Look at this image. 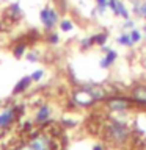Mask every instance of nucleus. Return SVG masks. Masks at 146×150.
Segmentation results:
<instances>
[{
  "label": "nucleus",
  "mask_w": 146,
  "mask_h": 150,
  "mask_svg": "<svg viewBox=\"0 0 146 150\" xmlns=\"http://www.w3.org/2000/svg\"><path fill=\"white\" fill-rule=\"evenodd\" d=\"M17 111H19L17 106H9L6 110L0 111V130L9 128L14 124V120L17 119Z\"/></svg>",
  "instance_id": "obj_4"
},
{
  "label": "nucleus",
  "mask_w": 146,
  "mask_h": 150,
  "mask_svg": "<svg viewBox=\"0 0 146 150\" xmlns=\"http://www.w3.org/2000/svg\"><path fill=\"white\" fill-rule=\"evenodd\" d=\"M127 138H129V128H127L124 122L112 120L107 125V139H110L112 142L121 144L124 141H127Z\"/></svg>",
  "instance_id": "obj_2"
},
{
  "label": "nucleus",
  "mask_w": 146,
  "mask_h": 150,
  "mask_svg": "<svg viewBox=\"0 0 146 150\" xmlns=\"http://www.w3.org/2000/svg\"><path fill=\"white\" fill-rule=\"evenodd\" d=\"M47 41H49L50 44H57V42L60 41V36L55 35V33H52V35H49V38H47Z\"/></svg>",
  "instance_id": "obj_20"
},
{
  "label": "nucleus",
  "mask_w": 146,
  "mask_h": 150,
  "mask_svg": "<svg viewBox=\"0 0 146 150\" xmlns=\"http://www.w3.org/2000/svg\"><path fill=\"white\" fill-rule=\"evenodd\" d=\"M39 19L46 30H52L58 23V11L50 6H44L39 13Z\"/></svg>",
  "instance_id": "obj_3"
},
{
  "label": "nucleus",
  "mask_w": 146,
  "mask_h": 150,
  "mask_svg": "<svg viewBox=\"0 0 146 150\" xmlns=\"http://www.w3.org/2000/svg\"><path fill=\"white\" fill-rule=\"evenodd\" d=\"M42 75H44V72L42 70H35L30 77H31V81H39V80L42 78Z\"/></svg>",
  "instance_id": "obj_17"
},
{
  "label": "nucleus",
  "mask_w": 146,
  "mask_h": 150,
  "mask_svg": "<svg viewBox=\"0 0 146 150\" xmlns=\"http://www.w3.org/2000/svg\"><path fill=\"white\" fill-rule=\"evenodd\" d=\"M124 28H134V22L130 21V19H127V21L124 22V25H122Z\"/></svg>",
  "instance_id": "obj_21"
},
{
  "label": "nucleus",
  "mask_w": 146,
  "mask_h": 150,
  "mask_svg": "<svg viewBox=\"0 0 146 150\" xmlns=\"http://www.w3.org/2000/svg\"><path fill=\"white\" fill-rule=\"evenodd\" d=\"M49 116H50V108L47 105H42L35 114V122L36 124H46L47 119H49Z\"/></svg>",
  "instance_id": "obj_6"
},
{
  "label": "nucleus",
  "mask_w": 146,
  "mask_h": 150,
  "mask_svg": "<svg viewBox=\"0 0 146 150\" xmlns=\"http://www.w3.org/2000/svg\"><path fill=\"white\" fill-rule=\"evenodd\" d=\"M107 106H108V110H112L115 112H124L130 108V103L127 98H110Z\"/></svg>",
  "instance_id": "obj_5"
},
{
  "label": "nucleus",
  "mask_w": 146,
  "mask_h": 150,
  "mask_svg": "<svg viewBox=\"0 0 146 150\" xmlns=\"http://www.w3.org/2000/svg\"><path fill=\"white\" fill-rule=\"evenodd\" d=\"M116 16H121L122 19H130V14L127 11V8L124 6V3L121 2V0H116Z\"/></svg>",
  "instance_id": "obj_10"
},
{
  "label": "nucleus",
  "mask_w": 146,
  "mask_h": 150,
  "mask_svg": "<svg viewBox=\"0 0 146 150\" xmlns=\"http://www.w3.org/2000/svg\"><path fill=\"white\" fill-rule=\"evenodd\" d=\"M27 58H28V61H36L38 56H36V55H33V53H28V55H27Z\"/></svg>",
  "instance_id": "obj_22"
},
{
  "label": "nucleus",
  "mask_w": 146,
  "mask_h": 150,
  "mask_svg": "<svg viewBox=\"0 0 146 150\" xmlns=\"http://www.w3.org/2000/svg\"><path fill=\"white\" fill-rule=\"evenodd\" d=\"M30 83H31V77H24V78H21V80L17 81V84L14 86L13 94L16 96V94H19V92H24L28 86H30Z\"/></svg>",
  "instance_id": "obj_8"
},
{
  "label": "nucleus",
  "mask_w": 146,
  "mask_h": 150,
  "mask_svg": "<svg viewBox=\"0 0 146 150\" xmlns=\"http://www.w3.org/2000/svg\"><path fill=\"white\" fill-rule=\"evenodd\" d=\"M108 8V0H96V11L99 14H104Z\"/></svg>",
  "instance_id": "obj_13"
},
{
  "label": "nucleus",
  "mask_w": 146,
  "mask_h": 150,
  "mask_svg": "<svg viewBox=\"0 0 146 150\" xmlns=\"http://www.w3.org/2000/svg\"><path fill=\"white\" fill-rule=\"evenodd\" d=\"M63 124H66V127H72V125H74V122H72V120H64Z\"/></svg>",
  "instance_id": "obj_23"
},
{
  "label": "nucleus",
  "mask_w": 146,
  "mask_h": 150,
  "mask_svg": "<svg viewBox=\"0 0 146 150\" xmlns=\"http://www.w3.org/2000/svg\"><path fill=\"white\" fill-rule=\"evenodd\" d=\"M134 98L137 103H141V105H146V88L145 86H140V88H137L135 91H134Z\"/></svg>",
  "instance_id": "obj_9"
},
{
  "label": "nucleus",
  "mask_w": 146,
  "mask_h": 150,
  "mask_svg": "<svg viewBox=\"0 0 146 150\" xmlns=\"http://www.w3.org/2000/svg\"><path fill=\"white\" fill-rule=\"evenodd\" d=\"M74 28V23L71 21H61L60 22V30L61 31H71Z\"/></svg>",
  "instance_id": "obj_14"
},
{
  "label": "nucleus",
  "mask_w": 146,
  "mask_h": 150,
  "mask_svg": "<svg viewBox=\"0 0 146 150\" xmlns=\"http://www.w3.org/2000/svg\"><path fill=\"white\" fill-rule=\"evenodd\" d=\"M104 52H105V58H104L102 61H101V67L102 69H107V67H110V66L115 63V59H116V52L115 50H112V49H104Z\"/></svg>",
  "instance_id": "obj_7"
},
{
  "label": "nucleus",
  "mask_w": 146,
  "mask_h": 150,
  "mask_svg": "<svg viewBox=\"0 0 146 150\" xmlns=\"http://www.w3.org/2000/svg\"><path fill=\"white\" fill-rule=\"evenodd\" d=\"M143 31H145V33H146V25H145V27H143Z\"/></svg>",
  "instance_id": "obj_25"
},
{
  "label": "nucleus",
  "mask_w": 146,
  "mask_h": 150,
  "mask_svg": "<svg viewBox=\"0 0 146 150\" xmlns=\"http://www.w3.org/2000/svg\"><path fill=\"white\" fill-rule=\"evenodd\" d=\"M80 45H82V49L83 50H87V49H89V47L93 45V41H91V38H85V39L80 42Z\"/></svg>",
  "instance_id": "obj_18"
},
{
  "label": "nucleus",
  "mask_w": 146,
  "mask_h": 150,
  "mask_svg": "<svg viewBox=\"0 0 146 150\" xmlns=\"http://www.w3.org/2000/svg\"><path fill=\"white\" fill-rule=\"evenodd\" d=\"M138 16H140V17H143V19H146V0H145V2H141V5H140Z\"/></svg>",
  "instance_id": "obj_19"
},
{
  "label": "nucleus",
  "mask_w": 146,
  "mask_h": 150,
  "mask_svg": "<svg viewBox=\"0 0 146 150\" xmlns=\"http://www.w3.org/2000/svg\"><path fill=\"white\" fill-rule=\"evenodd\" d=\"M13 53H14V56H16V58L19 59V58H21V56H24V53H25V45H24V44L17 45L16 49L13 50Z\"/></svg>",
  "instance_id": "obj_15"
},
{
  "label": "nucleus",
  "mask_w": 146,
  "mask_h": 150,
  "mask_svg": "<svg viewBox=\"0 0 146 150\" xmlns=\"http://www.w3.org/2000/svg\"><path fill=\"white\" fill-rule=\"evenodd\" d=\"M118 44H121V45H126V47H130V45H134V42H132L130 39V35H126V33H122L121 36H118Z\"/></svg>",
  "instance_id": "obj_11"
},
{
  "label": "nucleus",
  "mask_w": 146,
  "mask_h": 150,
  "mask_svg": "<svg viewBox=\"0 0 146 150\" xmlns=\"http://www.w3.org/2000/svg\"><path fill=\"white\" fill-rule=\"evenodd\" d=\"M107 33H97V35H94L91 36V41H93V44H97V45H102L104 42L107 41Z\"/></svg>",
  "instance_id": "obj_12"
},
{
  "label": "nucleus",
  "mask_w": 146,
  "mask_h": 150,
  "mask_svg": "<svg viewBox=\"0 0 146 150\" xmlns=\"http://www.w3.org/2000/svg\"><path fill=\"white\" fill-rule=\"evenodd\" d=\"M24 150H55L54 139L46 133H35L22 145Z\"/></svg>",
  "instance_id": "obj_1"
},
{
  "label": "nucleus",
  "mask_w": 146,
  "mask_h": 150,
  "mask_svg": "<svg viewBox=\"0 0 146 150\" xmlns=\"http://www.w3.org/2000/svg\"><path fill=\"white\" fill-rule=\"evenodd\" d=\"M55 2H60V0H55Z\"/></svg>",
  "instance_id": "obj_26"
},
{
  "label": "nucleus",
  "mask_w": 146,
  "mask_h": 150,
  "mask_svg": "<svg viewBox=\"0 0 146 150\" xmlns=\"http://www.w3.org/2000/svg\"><path fill=\"white\" fill-rule=\"evenodd\" d=\"M130 39H132V42H138L140 39H141V35H140V31L138 30H135V28H132V31H130Z\"/></svg>",
  "instance_id": "obj_16"
},
{
  "label": "nucleus",
  "mask_w": 146,
  "mask_h": 150,
  "mask_svg": "<svg viewBox=\"0 0 146 150\" xmlns=\"http://www.w3.org/2000/svg\"><path fill=\"white\" fill-rule=\"evenodd\" d=\"M93 150H104V147H102V145H94Z\"/></svg>",
  "instance_id": "obj_24"
}]
</instances>
